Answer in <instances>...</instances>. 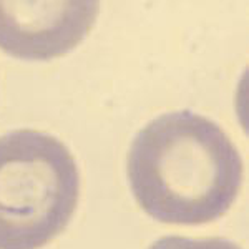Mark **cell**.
<instances>
[{
    "instance_id": "cell-1",
    "label": "cell",
    "mask_w": 249,
    "mask_h": 249,
    "mask_svg": "<svg viewBox=\"0 0 249 249\" xmlns=\"http://www.w3.org/2000/svg\"><path fill=\"white\" fill-rule=\"evenodd\" d=\"M128 179L140 208L166 224H206L230 211L243 186V158L210 118L158 116L135 136Z\"/></svg>"
},
{
    "instance_id": "cell-2",
    "label": "cell",
    "mask_w": 249,
    "mask_h": 249,
    "mask_svg": "<svg viewBox=\"0 0 249 249\" xmlns=\"http://www.w3.org/2000/svg\"><path fill=\"white\" fill-rule=\"evenodd\" d=\"M80 199V171L55 136H0V249H40L62 234Z\"/></svg>"
},
{
    "instance_id": "cell-3",
    "label": "cell",
    "mask_w": 249,
    "mask_h": 249,
    "mask_svg": "<svg viewBox=\"0 0 249 249\" xmlns=\"http://www.w3.org/2000/svg\"><path fill=\"white\" fill-rule=\"evenodd\" d=\"M96 2H0V48L17 58L65 55L88 35Z\"/></svg>"
},
{
    "instance_id": "cell-4",
    "label": "cell",
    "mask_w": 249,
    "mask_h": 249,
    "mask_svg": "<svg viewBox=\"0 0 249 249\" xmlns=\"http://www.w3.org/2000/svg\"><path fill=\"white\" fill-rule=\"evenodd\" d=\"M150 249H241L238 244L221 238H184L164 236L151 244Z\"/></svg>"
}]
</instances>
